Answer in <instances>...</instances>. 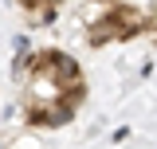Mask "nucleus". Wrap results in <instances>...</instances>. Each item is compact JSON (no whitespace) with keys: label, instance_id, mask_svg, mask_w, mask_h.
<instances>
[{"label":"nucleus","instance_id":"f03ea898","mask_svg":"<svg viewBox=\"0 0 157 149\" xmlns=\"http://www.w3.org/2000/svg\"><path fill=\"white\" fill-rule=\"evenodd\" d=\"M20 4H32V8H55L59 0H20Z\"/></svg>","mask_w":157,"mask_h":149},{"label":"nucleus","instance_id":"f257e3e1","mask_svg":"<svg viewBox=\"0 0 157 149\" xmlns=\"http://www.w3.org/2000/svg\"><path fill=\"white\" fill-rule=\"evenodd\" d=\"M126 16H130V8H114V12H106L102 20H106V24H118V20H126ZM141 28H145V24H126V28H122V36H118V39L134 36V32H141Z\"/></svg>","mask_w":157,"mask_h":149}]
</instances>
